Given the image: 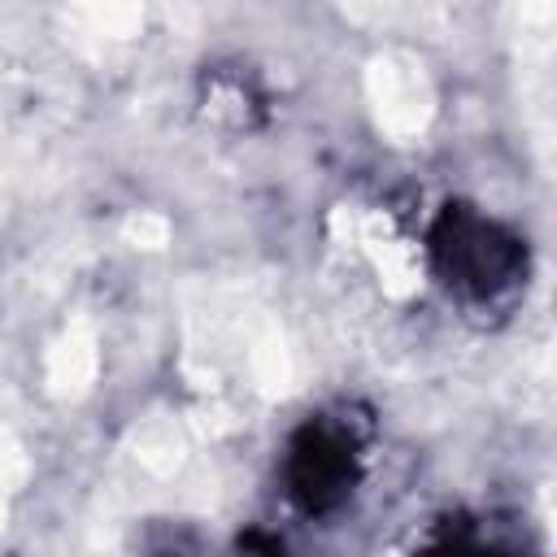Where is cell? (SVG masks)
Masks as SVG:
<instances>
[{"instance_id": "7a4b0ae2", "label": "cell", "mask_w": 557, "mask_h": 557, "mask_svg": "<svg viewBox=\"0 0 557 557\" xmlns=\"http://www.w3.org/2000/svg\"><path fill=\"white\" fill-rule=\"evenodd\" d=\"M287 483L300 509L326 513L352 487V444L331 422H309L287 453Z\"/></svg>"}, {"instance_id": "6da1fadb", "label": "cell", "mask_w": 557, "mask_h": 557, "mask_svg": "<svg viewBox=\"0 0 557 557\" xmlns=\"http://www.w3.org/2000/svg\"><path fill=\"white\" fill-rule=\"evenodd\" d=\"M431 252L448 287L470 296H492L518 278L522 248L496 222L479 218L466 205H448L431 231Z\"/></svg>"}]
</instances>
